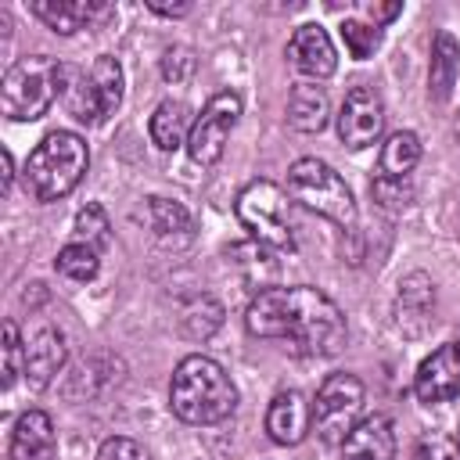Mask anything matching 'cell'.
Here are the masks:
<instances>
[{
	"instance_id": "cell-5",
	"label": "cell",
	"mask_w": 460,
	"mask_h": 460,
	"mask_svg": "<svg viewBox=\"0 0 460 460\" xmlns=\"http://www.w3.org/2000/svg\"><path fill=\"white\" fill-rule=\"evenodd\" d=\"M288 194L305 205L309 212L331 219L334 226H341L345 234L356 230L359 212H356V198L349 190V183L320 158H298L288 169Z\"/></svg>"
},
{
	"instance_id": "cell-35",
	"label": "cell",
	"mask_w": 460,
	"mask_h": 460,
	"mask_svg": "<svg viewBox=\"0 0 460 460\" xmlns=\"http://www.w3.org/2000/svg\"><path fill=\"white\" fill-rule=\"evenodd\" d=\"M402 11V4H381V7H370V14L377 18V22H388V18H395Z\"/></svg>"
},
{
	"instance_id": "cell-3",
	"label": "cell",
	"mask_w": 460,
	"mask_h": 460,
	"mask_svg": "<svg viewBox=\"0 0 460 460\" xmlns=\"http://www.w3.org/2000/svg\"><path fill=\"white\" fill-rule=\"evenodd\" d=\"M90 169V147L72 129L47 133L22 169V187L32 201H58L79 187V180Z\"/></svg>"
},
{
	"instance_id": "cell-12",
	"label": "cell",
	"mask_w": 460,
	"mask_h": 460,
	"mask_svg": "<svg viewBox=\"0 0 460 460\" xmlns=\"http://www.w3.org/2000/svg\"><path fill=\"white\" fill-rule=\"evenodd\" d=\"M288 61L302 72V75H309V79H327V75H334V68H338V54H334V43H331V36H327V29H320V25H298L295 32H291V40H288Z\"/></svg>"
},
{
	"instance_id": "cell-13",
	"label": "cell",
	"mask_w": 460,
	"mask_h": 460,
	"mask_svg": "<svg viewBox=\"0 0 460 460\" xmlns=\"http://www.w3.org/2000/svg\"><path fill=\"white\" fill-rule=\"evenodd\" d=\"M309 428H313V406L305 402V395L295 388L277 392L266 410V435L277 446H298L309 435Z\"/></svg>"
},
{
	"instance_id": "cell-7",
	"label": "cell",
	"mask_w": 460,
	"mask_h": 460,
	"mask_svg": "<svg viewBox=\"0 0 460 460\" xmlns=\"http://www.w3.org/2000/svg\"><path fill=\"white\" fill-rule=\"evenodd\" d=\"M363 381L356 374H327L316 402H313V428L327 446H341L349 431L363 420Z\"/></svg>"
},
{
	"instance_id": "cell-18",
	"label": "cell",
	"mask_w": 460,
	"mask_h": 460,
	"mask_svg": "<svg viewBox=\"0 0 460 460\" xmlns=\"http://www.w3.org/2000/svg\"><path fill=\"white\" fill-rule=\"evenodd\" d=\"M68 349H65V334L58 327H40L29 341H25V377L32 388H47L54 381V374L65 367Z\"/></svg>"
},
{
	"instance_id": "cell-31",
	"label": "cell",
	"mask_w": 460,
	"mask_h": 460,
	"mask_svg": "<svg viewBox=\"0 0 460 460\" xmlns=\"http://www.w3.org/2000/svg\"><path fill=\"white\" fill-rule=\"evenodd\" d=\"M198 68V58L190 47H169L162 58V79L165 83H187Z\"/></svg>"
},
{
	"instance_id": "cell-8",
	"label": "cell",
	"mask_w": 460,
	"mask_h": 460,
	"mask_svg": "<svg viewBox=\"0 0 460 460\" xmlns=\"http://www.w3.org/2000/svg\"><path fill=\"white\" fill-rule=\"evenodd\" d=\"M237 119H241V97L234 90H219L201 108V115L194 119V129H190V140H187L190 158L198 165H216L226 151L230 129L237 126Z\"/></svg>"
},
{
	"instance_id": "cell-6",
	"label": "cell",
	"mask_w": 460,
	"mask_h": 460,
	"mask_svg": "<svg viewBox=\"0 0 460 460\" xmlns=\"http://www.w3.org/2000/svg\"><path fill=\"white\" fill-rule=\"evenodd\" d=\"M234 212L241 226L252 234L255 244H270L280 252H295V230H291V212H288V190L273 180H252L237 201Z\"/></svg>"
},
{
	"instance_id": "cell-33",
	"label": "cell",
	"mask_w": 460,
	"mask_h": 460,
	"mask_svg": "<svg viewBox=\"0 0 460 460\" xmlns=\"http://www.w3.org/2000/svg\"><path fill=\"white\" fill-rule=\"evenodd\" d=\"M97 460H147V453H144L140 442H133L126 435H115V438H104L101 442Z\"/></svg>"
},
{
	"instance_id": "cell-24",
	"label": "cell",
	"mask_w": 460,
	"mask_h": 460,
	"mask_svg": "<svg viewBox=\"0 0 460 460\" xmlns=\"http://www.w3.org/2000/svg\"><path fill=\"white\" fill-rule=\"evenodd\" d=\"M219 323H223V305L212 295H194L180 305V327L198 341L212 338L219 331Z\"/></svg>"
},
{
	"instance_id": "cell-25",
	"label": "cell",
	"mask_w": 460,
	"mask_h": 460,
	"mask_svg": "<svg viewBox=\"0 0 460 460\" xmlns=\"http://www.w3.org/2000/svg\"><path fill=\"white\" fill-rule=\"evenodd\" d=\"M54 266H58V273H65L68 280L86 284V280H93L97 270H101V252L90 248V244H83V241H72V244H65V248L58 252Z\"/></svg>"
},
{
	"instance_id": "cell-20",
	"label": "cell",
	"mask_w": 460,
	"mask_h": 460,
	"mask_svg": "<svg viewBox=\"0 0 460 460\" xmlns=\"http://www.w3.org/2000/svg\"><path fill=\"white\" fill-rule=\"evenodd\" d=\"M194 111L187 101H162L151 119H147V133H151V144L158 151H176L190 140V129H194Z\"/></svg>"
},
{
	"instance_id": "cell-21",
	"label": "cell",
	"mask_w": 460,
	"mask_h": 460,
	"mask_svg": "<svg viewBox=\"0 0 460 460\" xmlns=\"http://www.w3.org/2000/svg\"><path fill=\"white\" fill-rule=\"evenodd\" d=\"M331 119L327 90L316 83H295L288 93V122L298 133H320Z\"/></svg>"
},
{
	"instance_id": "cell-23",
	"label": "cell",
	"mask_w": 460,
	"mask_h": 460,
	"mask_svg": "<svg viewBox=\"0 0 460 460\" xmlns=\"http://www.w3.org/2000/svg\"><path fill=\"white\" fill-rule=\"evenodd\" d=\"M420 137L413 133V129H395L385 144H381V158H377V169H381V176H388V180H406L413 169H417V162H420Z\"/></svg>"
},
{
	"instance_id": "cell-34",
	"label": "cell",
	"mask_w": 460,
	"mask_h": 460,
	"mask_svg": "<svg viewBox=\"0 0 460 460\" xmlns=\"http://www.w3.org/2000/svg\"><path fill=\"white\" fill-rule=\"evenodd\" d=\"M155 14H165V18H180V14H187L190 11V4H176V7H169V4H147Z\"/></svg>"
},
{
	"instance_id": "cell-32",
	"label": "cell",
	"mask_w": 460,
	"mask_h": 460,
	"mask_svg": "<svg viewBox=\"0 0 460 460\" xmlns=\"http://www.w3.org/2000/svg\"><path fill=\"white\" fill-rule=\"evenodd\" d=\"M413 460H460V446H456V438H449L442 431H431L417 442Z\"/></svg>"
},
{
	"instance_id": "cell-36",
	"label": "cell",
	"mask_w": 460,
	"mask_h": 460,
	"mask_svg": "<svg viewBox=\"0 0 460 460\" xmlns=\"http://www.w3.org/2000/svg\"><path fill=\"white\" fill-rule=\"evenodd\" d=\"M0 162H4V190H7V187H11V176H14V158H11L7 147L0 151Z\"/></svg>"
},
{
	"instance_id": "cell-9",
	"label": "cell",
	"mask_w": 460,
	"mask_h": 460,
	"mask_svg": "<svg viewBox=\"0 0 460 460\" xmlns=\"http://www.w3.org/2000/svg\"><path fill=\"white\" fill-rule=\"evenodd\" d=\"M381 126H385V104H381V93L367 83H356L341 108H338V137L341 144L349 147H367L381 137Z\"/></svg>"
},
{
	"instance_id": "cell-17",
	"label": "cell",
	"mask_w": 460,
	"mask_h": 460,
	"mask_svg": "<svg viewBox=\"0 0 460 460\" xmlns=\"http://www.w3.org/2000/svg\"><path fill=\"white\" fill-rule=\"evenodd\" d=\"M341 460H395V428L385 413L363 417L341 442Z\"/></svg>"
},
{
	"instance_id": "cell-2",
	"label": "cell",
	"mask_w": 460,
	"mask_h": 460,
	"mask_svg": "<svg viewBox=\"0 0 460 460\" xmlns=\"http://www.w3.org/2000/svg\"><path fill=\"white\" fill-rule=\"evenodd\" d=\"M169 406L183 424H198V428L201 424H219L234 413L237 388L216 359L194 352V356H183L172 370Z\"/></svg>"
},
{
	"instance_id": "cell-28",
	"label": "cell",
	"mask_w": 460,
	"mask_h": 460,
	"mask_svg": "<svg viewBox=\"0 0 460 460\" xmlns=\"http://www.w3.org/2000/svg\"><path fill=\"white\" fill-rule=\"evenodd\" d=\"M341 40H345V50L356 58V61H367L377 47H381V29L377 25H367L359 18H345L341 22Z\"/></svg>"
},
{
	"instance_id": "cell-10",
	"label": "cell",
	"mask_w": 460,
	"mask_h": 460,
	"mask_svg": "<svg viewBox=\"0 0 460 460\" xmlns=\"http://www.w3.org/2000/svg\"><path fill=\"white\" fill-rule=\"evenodd\" d=\"M413 395L424 406H438L460 395V341L456 338L420 359L413 374Z\"/></svg>"
},
{
	"instance_id": "cell-14",
	"label": "cell",
	"mask_w": 460,
	"mask_h": 460,
	"mask_svg": "<svg viewBox=\"0 0 460 460\" xmlns=\"http://www.w3.org/2000/svg\"><path fill=\"white\" fill-rule=\"evenodd\" d=\"M29 11L54 32L61 36H72L79 29H90L104 18H111V7L108 4H93V0H32Z\"/></svg>"
},
{
	"instance_id": "cell-37",
	"label": "cell",
	"mask_w": 460,
	"mask_h": 460,
	"mask_svg": "<svg viewBox=\"0 0 460 460\" xmlns=\"http://www.w3.org/2000/svg\"><path fill=\"white\" fill-rule=\"evenodd\" d=\"M456 341H460V334H456Z\"/></svg>"
},
{
	"instance_id": "cell-11",
	"label": "cell",
	"mask_w": 460,
	"mask_h": 460,
	"mask_svg": "<svg viewBox=\"0 0 460 460\" xmlns=\"http://www.w3.org/2000/svg\"><path fill=\"white\" fill-rule=\"evenodd\" d=\"M392 316H395V327L406 334V338H417L431 327L435 320V284L428 273L413 270L399 280L395 288V302H392Z\"/></svg>"
},
{
	"instance_id": "cell-22",
	"label": "cell",
	"mask_w": 460,
	"mask_h": 460,
	"mask_svg": "<svg viewBox=\"0 0 460 460\" xmlns=\"http://www.w3.org/2000/svg\"><path fill=\"white\" fill-rule=\"evenodd\" d=\"M456 75H460V43L453 40V32H435V43H431V68H428V86H431V97L438 104L449 101L453 86H456Z\"/></svg>"
},
{
	"instance_id": "cell-19",
	"label": "cell",
	"mask_w": 460,
	"mask_h": 460,
	"mask_svg": "<svg viewBox=\"0 0 460 460\" xmlns=\"http://www.w3.org/2000/svg\"><path fill=\"white\" fill-rule=\"evenodd\" d=\"M144 223L151 226V234L162 241V244H187L194 237V219L190 212L172 201V198H162V194H151L144 201Z\"/></svg>"
},
{
	"instance_id": "cell-38",
	"label": "cell",
	"mask_w": 460,
	"mask_h": 460,
	"mask_svg": "<svg viewBox=\"0 0 460 460\" xmlns=\"http://www.w3.org/2000/svg\"><path fill=\"white\" fill-rule=\"evenodd\" d=\"M456 446H460V438H456Z\"/></svg>"
},
{
	"instance_id": "cell-16",
	"label": "cell",
	"mask_w": 460,
	"mask_h": 460,
	"mask_svg": "<svg viewBox=\"0 0 460 460\" xmlns=\"http://www.w3.org/2000/svg\"><path fill=\"white\" fill-rule=\"evenodd\" d=\"M7 460H58L54 420L43 410H25L11 431Z\"/></svg>"
},
{
	"instance_id": "cell-30",
	"label": "cell",
	"mask_w": 460,
	"mask_h": 460,
	"mask_svg": "<svg viewBox=\"0 0 460 460\" xmlns=\"http://www.w3.org/2000/svg\"><path fill=\"white\" fill-rule=\"evenodd\" d=\"M370 194H374L377 205L388 208V212H399V208H406V205L413 201V187H410V180H388V176H377V180L370 183Z\"/></svg>"
},
{
	"instance_id": "cell-29",
	"label": "cell",
	"mask_w": 460,
	"mask_h": 460,
	"mask_svg": "<svg viewBox=\"0 0 460 460\" xmlns=\"http://www.w3.org/2000/svg\"><path fill=\"white\" fill-rule=\"evenodd\" d=\"M25 374V341L18 334L14 320H4V388H11Z\"/></svg>"
},
{
	"instance_id": "cell-1",
	"label": "cell",
	"mask_w": 460,
	"mask_h": 460,
	"mask_svg": "<svg viewBox=\"0 0 460 460\" xmlns=\"http://www.w3.org/2000/svg\"><path fill=\"white\" fill-rule=\"evenodd\" d=\"M244 327L255 338L280 341L291 356H334L349 338L338 302L309 284L255 291L244 313Z\"/></svg>"
},
{
	"instance_id": "cell-4",
	"label": "cell",
	"mask_w": 460,
	"mask_h": 460,
	"mask_svg": "<svg viewBox=\"0 0 460 460\" xmlns=\"http://www.w3.org/2000/svg\"><path fill=\"white\" fill-rule=\"evenodd\" d=\"M61 97V61L47 54L18 58L0 83V108L11 122L43 119L47 108Z\"/></svg>"
},
{
	"instance_id": "cell-26",
	"label": "cell",
	"mask_w": 460,
	"mask_h": 460,
	"mask_svg": "<svg viewBox=\"0 0 460 460\" xmlns=\"http://www.w3.org/2000/svg\"><path fill=\"white\" fill-rule=\"evenodd\" d=\"M90 75H93V83H97V90H101L104 111L115 115L119 104H122V65H119V58H111V54H97L93 65H90Z\"/></svg>"
},
{
	"instance_id": "cell-15",
	"label": "cell",
	"mask_w": 460,
	"mask_h": 460,
	"mask_svg": "<svg viewBox=\"0 0 460 460\" xmlns=\"http://www.w3.org/2000/svg\"><path fill=\"white\" fill-rule=\"evenodd\" d=\"M61 104L75 122H86V126H101L108 119L90 68H79V65H61Z\"/></svg>"
},
{
	"instance_id": "cell-27",
	"label": "cell",
	"mask_w": 460,
	"mask_h": 460,
	"mask_svg": "<svg viewBox=\"0 0 460 460\" xmlns=\"http://www.w3.org/2000/svg\"><path fill=\"white\" fill-rule=\"evenodd\" d=\"M75 241H83L97 252L111 241V223H108V212L101 205H83L75 212Z\"/></svg>"
}]
</instances>
